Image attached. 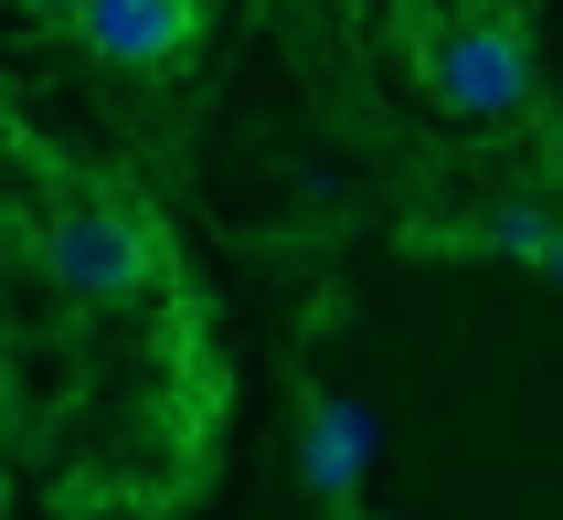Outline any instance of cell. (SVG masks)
Masks as SVG:
<instances>
[{"mask_svg":"<svg viewBox=\"0 0 563 520\" xmlns=\"http://www.w3.org/2000/svg\"><path fill=\"white\" fill-rule=\"evenodd\" d=\"M373 457H383V414L351 394H309V414H298V489L319 499V510H351V499L373 489Z\"/></svg>","mask_w":563,"mask_h":520,"instance_id":"cell-3","label":"cell"},{"mask_svg":"<svg viewBox=\"0 0 563 520\" xmlns=\"http://www.w3.org/2000/svg\"><path fill=\"white\" fill-rule=\"evenodd\" d=\"M86 54L118 64V75H159L202 43V0H86Z\"/></svg>","mask_w":563,"mask_h":520,"instance_id":"cell-4","label":"cell"},{"mask_svg":"<svg viewBox=\"0 0 563 520\" xmlns=\"http://www.w3.org/2000/svg\"><path fill=\"white\" fill-rule=\"evenodd\" d=\"M22 11H32V22H54V32H75V22H86V0H22Z\"/></svg>","mask_w":563,"mask_h":520,"instance_id":"cell-6","label":"cell"},{"mask_svg":"<svg viewBox=\"0 0 563 520\" xmlns=\"http://www.w3.org/2000/svg\"><path fill=\"white\" fill-rule=\"evenodd\" d=\"M532 86H542V64H532V43L510 22H446L437 43H426V96H437L446 118L500 128V118L532 107Z\"/></svg>","mask_w":563,"mask_h":520,"instance_id":"cell-2","label":"cell"},{"mask_svg":"<svg viewBox=\"0 0 563 520\" xmlns=\"http://www.w3.org/2000/svg\"><path fill=\"white\" fill-rule=\"evenodd\" d=\"M32 266H43V287L75 298V308H128V298H150L159 245H150V223L128 213V202L75 191V202H54V213L32 223Z\"/></svg>","mask_w":563,"mask_h":520,"instance_id":"cell-1","label":"cell"},{"mask_svg":"<svg viewBox=\"0 0 563 520\" xmlns=\"http://www.w3.org/2000/svg\"><path fill=\"white\" fill-rule=\"evenodd\" d=\"M532 276H553V287H563V213H553V234H542V255H532Z\"/></svg>","mask_w":563,"mask_h":520,"instance_id":"cell-7","label":"cell"},{"mask_svg":"<svg viewBox=\"0 0 563 520\" xmlns=\"http://www.w3.org/2000/svg\"><path fill=\"white\" fill-rule=\"evenodd\" d=\"M542 234H553V202H500V213H478L468 234H446V245H478V255H510V266H532Z\"/></svg>","mask_w":563,"mask_h":520,"instance_id":"cell-5","label":"cell"}]
</instances>
